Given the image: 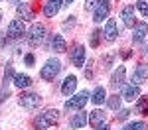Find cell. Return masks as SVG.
<instances>
[{
  "mask_svg": "<svg viewBox=\"0 0 148 130\" xmlns=\"http://www.w3.org/2000/svg\"><path fill=\"white\" fill-rule=\"evenodd\" d=\"M10 4H14V6H18V4H20V0H10Z\"/></svg>",
  "mask_w": 148,
  "mask_h": 130,
  "instance_id": "obj_32",
  "label": "cell"
},
{
  "mask_svg": "<svg viewBox=\"0 0 148 130\" xmlns=\"http://www.w3.org/2000/svg\"><path fill=\"white\" fill-rule=\"evenodd\" d=\"M138 97H140V89H138V85H125L123 87V99L128 101V103H132V101H136Z\"/></svg>",
  "mask_w": 148,
  "mask_h": 130,
  "instance_id": "obj_11",
  "label": "cell"
},
{
  "mask_svg": "<svg viewBox=\"0 0 148 130\" xmlns=\"http://www.w3.org/2000/svg\"><path fill=\"white\" fill-rule=\"evenodd\" d=\"M26 34V20L22 18H16V20H12L8 24V37L10 39H18V37H22Z\"/></svg>",
  "mask_w": 148,
  "mask_h": 130,
  "instance_id": "obj_5",
  "label": "cell"
},
{
  "mask_svg": "<svg viewBox=\"0 0 148 130\" xmlns=\"http://www.w3.org/2000/svg\"><path fill=\"white\" fill-rule=\"evenodd\" d=\"M105 99H107V93H105V89L103 87H97L95 91H93V95H91V101H93V105H103L105 103Z\"/></svg>",
  "mask_w": 148,
  "mask_h": 130,
  "instance_id": "obj_21",
  "label": "cell"
},
{
  "mask_svg": "<svg viewBox=\"0 0 148 130\" xmlns=\"http://www.w3.org/2000/svg\"><path fill=\"white\" fill-rule=\"evenodd\" d=\"M24 61H26V65H34V55H32V53H28Z\"/></svg>",
  "mask_w": 148,
  "mask_h": 130,
  "instance_id": "obj_29",
  "label": "cell"
},
{
  "mask_svg": "<svg viewBox=\"0 0 148 130\" xmlns=\"http://www.w3.org/2000/svg\"><path fill=\"white\" fill-rule=\"evenodd\" d=\"M121 130H146V124L142 122V120H136V122H130V124H126L125 128Z\"/></svg>",
  "mask_w": 148,
  "mask_h": 130,
  "instance_id": "obj_23",
  "label": "cell"
},
{
  "mask_svg": "<svg viewBox=\"0 0 148 130\" xmlns=\"http://www.w3.org/2000/svg\"><path fill=\"white\" fill-rule=\"evenodd\" d=\"M71 61L75 67H83L85 65V46H75L73 53H71Z\"/></svg>",
  "mask_w": 148,
  "mask_h": 130,
  "instance_id": "obj_14",
  "label": "cell"
},
{
  "mask_svg": "<svg viewBox=\"0 0 148 130\" xmlns=\"http://www.w3.org/2000/svg\"><path fill=\"white\" fill-rule=\"evenodd\" d=\"M73 2H75V0H65L63 4H65V6H69V4H73Z\"/></svg>",
  "mask_w": 148,
  "mask_h": 130,
  "instance_id": "obj_33",
  "label": "cell"
},
{
  "mask_svg": "<svg viewBox=\"0 0 148 130\" xmlns=\"http://www.w3.org/2000/svg\"><path fill=\"white\" fill-rule=\"evenodd\" d=\"M20 105L26 108V110H36L38 106L42 105V97L38 93H26L20 97Z\"/></svg>",
  "mask_w": 148,
  "mask_h": 130,
  "instance_id": "obj_6",
  "label": "cell"
},
{
  "mask_svg": "<svg viewBox=\"0 0 148 130\" xmlns=\"http://www.w3.org/2000/svg\"><path fill=\"white\" fill-rule=\"evenodd\" d=\"M121 18H123L125 26L132 28V26L136 24V18H134V8H132V6H125V8H123V12H121Z\"/></svg>",
  "mask_w": 148,
  "mask_h": 130,
  "instance_id": "obj_17",
  "label": "cell"
},
{
  "mask_svg": "<svg viewBox=\"0 0 148 130\" xmlns=\"http://www.w3.org/2000/svg\"><path fill=\"white\" fill-rule=\"evenodd\" d=\"M87 122H89L87 112H77V114H73V116L69 118V126L71 128H83Z\"/></svg>",
  "mask_w": 148,
  "mask_h": 130,
  "instance_id": "obj_16",
  "label": "cell"
},
{
  "mask_svg": "<svg viewBox=\"0 0 148 130\" xmlns=\"http://www.w3.org/2000/svg\"><path fill=\"white\" fill-rule=\"evenodd\" d=\"M101 34V32H99V30H95V32H93V35H91V46H97V35Z\"/></svg>",
  "mask_w": 148,
  "mask_h": 130,
  "instance_id": "obj_28",
  "label": "cell"
},
{
  "mask_svg": "<svg viewBox=\"0 0 148 130\" xmlns=\"http://www.w3.org/2000/svg\"><path fill=\"white\" fill-rule=\"evenodd\" d=\"M132 34H134L132 42H134V44H140V42L148 35V24L146 22H136L134 24V32H132Z\"/></svg>",
  "mask_w": 148,
  "mask_h": 130,
  "instance_id": "obj_12",
  "label": "cell"
},
{
  "mask_svg": "<svg viewBox=\"0 0 148 130\" xmlns=\"http://www.w3.org/2000/svg\"><path fill=\"white\" fill-rule=\"evenodd\" d=\"M97 130H109V126H107V124H99V126H97Z\"/></svg>",
  "mask_w": 148,
  "mask_h": 130,
  "instance_id": "obj_31",
  "label": "cell"
},
{
  "mask_svg": "<svg viewBox=\"0 0 148 130\" xmlns=\"http://www.w3.org/2000/svg\"><path fill=\"white\" fill-rule=\"evenodd\" d=\"M136 8L140 10L142 16H148V0H138V2H136Z\"/></svg>",
  "mask_w": 148,
  "mask_h": 130,
  "instance_id": "obj_24",
  "label": "cell"
},
{
  "mask_svg": "<svg viewBox=\"0 0 148 130\" xmlns=\"http://www.w3.org/2000/svg\"><path fill=\"white\" fill-rule=\"evenodd\" d=\"M89 97H91V93L89 91H81V93H77L75 97H69V101L65 103V108L67 110H83L85 108V105H87V101H89Z\"/></svg>",
  "mask_w": 148,
  "mask_h": 130,
  "instance_id": "obj_3",
  "label": "cell"
},
{
  "mask_svg": "<svg viewBox=\"0 0 148 130\" xmlns=\"http://www.w3.org/2000/svg\"><path fill=\"white\" fill-rule=\"evenodd\" d=\"M125 81H126V67L125 65H119L116 71L113 73V77H111V87L116 91V89L125 87Z\"/></svg>",
  "mask_w": 148,
  "mask_h": 130,
  "instance_id": "obj_8",
  "label": "cell"
},
{
  "mask_svg": "<svg viewBox=\"0 0 148 130\" xmlns=\"http://www.w3.org/2000/svg\"><path fill=\"white\" fill-rule=\"evenodd\" d=\"M75 89H77V77L75 75H67L63 85H61V93L65 95V97H71V95L75 93Z\"/></svg>",
  "mask_w": 148,
  "mask_h": 130,
  "instance_id": "obj_10",
  "label": "cell"
},
{
  "mask_svg": "<svg viewBox=\"0 0 148 130\" xmlns=\"http://www.w3.org/2000/svg\"><path fill=\"white\" fill-rule=\"evenodd\" d=\"M51 49H53V51H57V53H63V51L67 49V44H65L63 35L56 34L53 37H51Z\"/></svg>",
  "mask_w": 148,
  "mask_h": 130,
  "instance_id": "obj_18",
  "label": "cell"
},
{
  "mask_svg": "<svg viewBox=\"0 0 148 130\" xmlns=\"http://www.w3.org/2000/svg\"><path fill=\"white\" fill-rule=\"evenodd\" d=\"M61 4H63V0H47L46 6H44V14H46L47 18H53L57 12H59Z\"/></svg>",
  "mask_w": 148,
  "mask_h": 130,
  "instance_id": "obj_15",
  "label": "cell"
},
{
  "mask_svg": "<svg viewBox=\"0 0 148 130\" xmlns=\"http://www.w3.org/2000/svg\"><path fill=\"white\" fill-rule=\"evenodd\" d=\"M57 120H59V110L47 108V110H44V112L34 120V126H36V130H47L49 126H53Z\"/></svg>",
  "mask_w": 148,
  "mask_h": 130,
  "instance_id": "obj_1",
  "label": "cell"
},
{
  "mask_svg": "<svg viewBox=\"0 0 148 130\" xmlns=\"http://www.w3.org/2000/svg\"><path fill=\"white\" fill-rule=\"evenodd\" d=\"M109 12H111V4H109V0H103L97 4V8L93 12V22L95 24H101L103 20H107L109 18Z\"/></svg>",
  "mask_w": 148,
  "mask_h": 130,
  "instance_id": "obj_7",
  "label": "cell"
},
{
  "mask_svg": "<svg viewBox=\"0 0 148 130\" xmlns=\"http://www.w3.org/2000/svg\"><path fill=\"white\" fill-rule=\"evenodd\" d=\"M14 85H16L18 89H28V87H32V79H30L28 75L16 73V75H14Z\"/></svg>",
  "mask_w": 148,
  "mask_h": 130,
  "instance_id": "obj_19",
  "label": "cell"
},
{
  "mask_svg": "<svg viewBox=\"0 0 148 130\" xmlns=\"http://www.w3.org/2000/svg\"><path fill=\"white\" fill-rule=\"evenodd\" d=\"M44 37H46V26L44 24H34L30 28L28 35H26V39H28L30 46H40L44 42Z\"/></svg>",
  "mask_w": 148,
  "mask_h": 130,
  "instance_id": "obj_4",
  "label": "cell"
},
{
  "mask_svg": "<svg viewBox=\"0 0 148 130\" xmlns=\"http://www.w3.org/2000/svg\"><path fill=\"white\" fill-rule=\"evenodd\" d=\"M93 6H95V0H87V4H85V10H91Z\"/></svg>",
  "mask_w": 148,
  "mask_h": 130,
  "instance_id": "obj_30",
  "label": "cell"
},
{
  "mask_svg": "<svg viewBox=\"0 0 148 130\" xmlns=\"http://www.w3.org/2000/svg\"><path fill=\"white\" fill-rule=\"evenodd\" d=\"M144 81H148V65L146 63L138 65L136 71H134V75H132V83H134V85H142Z\"/></svg>",
  "mask_w": 148,
  "mask_h": 130,
  "instance_id": "obj_13",
  "label": "cell"
},
{
  "mask_svg": "<svg viewBox=\"0 0 148 130\" xmlns=\"http://www.w3.org/2000/svg\"><path fill=\"white\" fill-rule=\"evenodd\" d=\"M119 34H121V28H119L116 20L111 18V20L107 22V26H105V37H107L109 42H114V39L119 37Z\"/></svg>",
  "mask_w": 148,
  "mask_h": 130,
  "instance_id": "obj_9",
  "label": "cell"
},
{
  "mask_svg": "<svg viewBox=\"0 0 148 130\" xmlns=\"http://www.w3.org/2000/svg\"><path fill=\"white\" fill-rule=\"evenodd\" d=\"M146 108H148V101H146V99H142V101L136 105V112H138V114H146V112H144Z\"/></svg>",
  "mask_w": 148,
  "mask_h": 130,
  "instance_id": "obj_25",
  "label": "cell"
},
{
  "mask_svg": "<svg viewBox=\"0 0 148 130\" xmlns=\"http://www.w3.org/2000/svg\"><path fill=\"white\" fill-rule=\"evenodd\" d=\"M128 114H130V110L123 108V110H121V114H119V120H125V118H128Z\"/></svg>",
  "mask_w": 148,
  "mask_h": 130,
  "instance_id": "obj_27",
  "label": "cell"
},
{
  "mask_svg": "<svg viewBox=\"0 0 148 130\" xmlns=\"http://www.w3.org/2000/svg\"><path fill=\"white\" fill-rule=\"evenodd\" d=\"M59 71H61L59 59H47L46 65L42 67V71H40V77H42L44 81H53L57 75H59Z\"/></svg>",
  "mask_w": 148,
  "mask_h": 130,
  "instance_id": "obj_2",
  "label": "cell"
},
{
  "mask_svg": "<svg viewBox=\"0 0 148 130\" xmlns=\"http://www.w3.org/2000/svg\"><path fill=\"white\" fill-rule=\"evenodd\" d=\"M109 106L111 108H121V97H113V99H109Z\"/></svg>",
  "mask_w": 148,
  "mask_h": 130,
  "instance_id": "obj_26",
  "label": "cell"
},
{
  "mask_svg": "<svg viewBox=\"0 0 148 130\" xmlns=\"http://www.w3.org/2000/svg\"><path fill=\"white\" fill-rule=\"evenodd\" d=\"M105 116H107V112H103V110H99V108H95V110H93L91 114H89V122H91L93 126L97 128L99 124H103Z\"/></svg>",
  "mask_w": 148,
  "mask_h": 130,
  "instance_id": "obj_20",
  "label": "cell"
},
{
  "mask_svg": "<svg viewBox=\"0 0 148 130\" xmlns=\"http://www.w3.org/2000/svg\"><path fill=\"white\" fill-rule=\"evenodd\" d=\"M18 14L22 16V20H30V18H32V12H30V8H28L24 2H22V4H18Z\"/></svg>",
  "mask_w": 148,
  "mask_h": 130,
  "instance_id": "obj_22",
  "label": "cell"
},
{
  "mask_svg": "<svg viewBox=\"0 0 148 130\" xmlns=\"http://www.w3.org/2000/svg\"><path fill=\"white\" fill-rule=\"evenodd\" d=\"M0 18H2V12H0Z\"/></svg>",
  "mask_w": 148,
  "mask_h": 130,
  "instance_id": "obj_34",
  "label": "cell"
}]
</instances>
